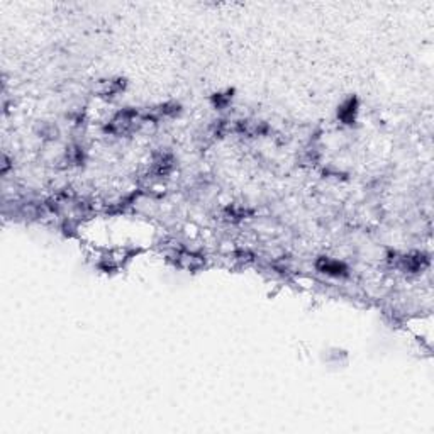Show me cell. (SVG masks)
Segmentation results:
<instances>
[{
	"label": "cell",
	"mask_w": 434,
	"mask_h": 434,
	"mask_svg": "<svg viewBox=\"0 0 434 434\" xmlns=\"http://www.w3.org/2000/svg\"><path fill=\"white\" fill-rule=\"evenodd\" d=\"M319 268H321L324 273H332V275H339L343 273L344 266L341 265V263L337 261H329V260H322V263L319 265Z\"/></svg>",
	"instance_id": "obj_2"
},
{
	"label": "cell",
	"mask_w": 434,
	"mask_h": 434,
	"mask_svg": "<svg viewBox=\"0 0 434 434\" xmlns=\"http://www.w3.org/2000/svg\"><path fill=\"white\" fill-rule=\"evenodd\" d=\"M356 107H358V102L356 99H349L346 100V102L341 105L339 112H337V117H339L341 121L344 122V124H351V122L354 121V114H356Z\"/></svg>",
	"instance_id": "obj_1"
}]
</instances>
